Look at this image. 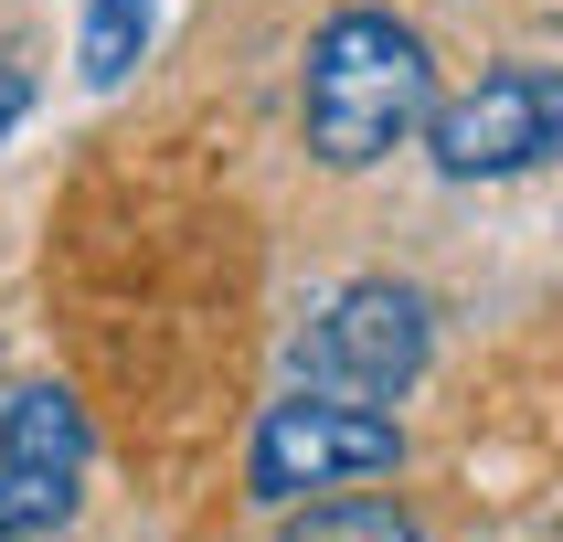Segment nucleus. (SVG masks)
Returning <instances> with one entry per match:
<instances>
[{
  "label": "nucleus",
  "instance_id": "4",
  "mask_svg": "<svg viewBox=\"0 0 563 542\" xmlns=\"http://www.w3.org/2000/svg\"><path fill=\"white\" fill-rule=\"evenodd\" d=\"M437 170L446 181H510V170H542L563 150V75L553 64H500V75H478L468 96H446L437 118Z\"/></svg>",
  "mask_w": 563,
  "mask_h": 542
},
{
  "label": "nucleus",
  "instance_id": "8",
  "mask_svg": "<svg viewBox=\"0 0 563 542\" xmlns=\"http://www.w3.org/2000/svg\"><path fill=\"white\" fill-rule=\"evenodd\" d=\"M32 107V75H11V64H0V139H11V118H22Z\"/></svg>",
  "mask_w": 563,
  "mask_h": 542
},
{
  "label": "nucleus",
  "instance_id": "3",
  "mask_svg": "<svg viewBox=\"0 0 563 542\" xmlns=\"http://www.w3.org/2000/svg\"><path fill=\"white\" fill-rule=\"evenodd\" d=\"M405 457V436H394V414L351 405V394H287V405H266V425H255V500H309V489H351V478H383Z\"/></svg>",
  "mask_w": 563,
  "mask_h": 542
},
{
  "label": "nucleus",
  "instance_id": "6",
  "mask_svg": "<svg viewBox=\"0 0 563 542\" xmlns=\"http://www.w3.org/2000/svg\"><path fill=\"white\" fill-rule=\"evenodd\" d=\"M277 542H426L394 500H309Z\"/></svg>",
  "mask_w": 563,
  "mask_h": 542
},
{
  "label": "nucleus",
  "instance_id": "2",
  "mask_svg": "<svg viewBox=\"0 0 563 542\" xmlns=\"http://www.w3.org/2000/svg\"><path fill=\"white\" fill-rule=\"evenodd\" d=\"M426 351H437L426 298L394 287V277H362V287H341V298L309 319L298 383H309V394H351V405H394V394L426 373Z\"/></svg>",
  "mask_w": 563,
  "mask_h": 542
},
{
  "label": "nucleus",
  "instance_id": "7",
  "mask_svg": "<svg viewBox=\"0 0 563 542\" xmlns=\"http://www.w3.org/2000/svg\"><path fill=\"white\" fill-rule=\"evenodd\" d=\"M139 43H150V0H96L86 11V75L96 86H118L139 64Z\"/></svg>",
  "mask_w": 563,
  "mask_h": 542
},
{
  "label": "nucleus",
  "instance_id": "5",
  "mask_svg": "<svg viewBox=\"0 0 563 542\" xmlns=\"http://www.w3.org/2000/svg\"><path fill=\"white\" fill-rule=\"evenodd\" d=\"M86 489V414L75 394L32 383L0 405V542H43Z\"/></svg>",
  "mask_w": 563,
  "mask_h": 542
},
{
  "label": "nucleus",
  "instance_id": "1",
  "mask_svg": "<svg viewBox=\"0 0 563 542\" xmlns=\"http://www.w3.org/2000/svg\"><path fill=\"white\" fill-rule=\"evenodd\" d=\"M298 118H309V150L330 159V170H373L383 150H405L415 128L437 118L426 32H405L394 11H341V22H319L309 75H298Z\"/></svg>",
  "mask_w": 563,
  "mask_h": 542
}]
</instances>
